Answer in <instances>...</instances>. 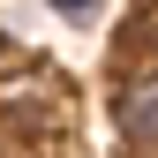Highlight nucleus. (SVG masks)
<instances>
[{
    "label": "nucleus",
    "mask_w": 158,
    "mask_h": 158,
    "mask_svg": "<svg viewBox=\"0 0 158 158\" xmlns=\"http://www.w3.org/2000/svg\"><path fill=\"white\" fill-rule=\"evenodd\" d=\"M151 68H158V38H151Z\"/></svg>",
    "instance_id": "obj_3"
},
{
    "label": "nucleus",
    "mask_w": 158,
    "mask_h": 158,
    "mask_svg": "<svg viewBox=\"0 0 158 158\" xmlns=\"http://www.w3.org/2000/svg\"><path fill=\"white\" fill-rule=\"evenodd\" d=\"M53 15L60 23H98V0H53Z\"/></svg>",
    "instance_id": "obj_2"
},
{
    "label": "nucleus",
    "mask_w": 158,
    "mask_h": 158,
    "mask_svg": "<svg viewBox=\"0 0 158 158\" xmlns=\"http://www.w3.org/2000/svg\"><path fill=\"white\" fill-rule=\"evenodd\" d=\"M113 128H121L128 151L158 158V68H128L113 83Z\"/></svg>",
    "instance_id": "obj_1"
}]
</instances>
